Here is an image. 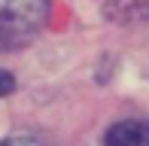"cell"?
<instances>
[{"label": "cell", "instance_id": "1", "mask_svg": "<svg viewBox=\"0 0 149 146\" xmlns=\"http://www.w3.org/2000/svg\"><path fill=\"white\" fill-rule=\"evenodd\" d=\"M49 0H0V46H18L40 31Z\"/></svg>", "mask_w": 149, "mask_h": 146}, {"label": "cell", "instance_id": "2", "mask_svg": "<svg viewBox=\"0 0 149 146\" xmlns=\"http://www.w3.org/2000/svg\"><path fill=\"white\" fill-rule=\"evenodd\" d=\"M110 146H119V143H128V146H149V122L143 119H125V122L113 125L104 137Z\"/></svg>", "mask_w": 149, "mask_h": 146}]
</instances>
